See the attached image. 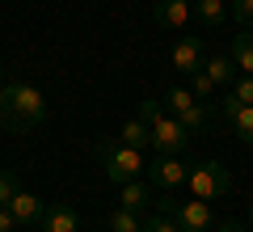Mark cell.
Returning <instances> with one entry per match:
<instances>
[{"label":"cell","mask_w":253,"mask_h":232,"mask_svg":"<svg viewBox=\"0 0 253 232\" xmlns=\"http://www.w3.org/2000/svg\"><path fill=\"white\" fill-rule=\"evenodd\" d=\"M232 17L236 26H253V0H232Z\"/></svg>","instance_id":"23"},{"label":"cell","mask_w":253,"mask_h":232,"mask_svg":"<svg viewBox=\"0 0 253 232\" xmlns=\"http://www.w3.org/2000/svg\"><path fill=\"white\" fill-rule=\"evenodd\" d=\"M0 232H17V220H13L9 207H0Z\"/></svg>","instance_id":"25"},{"label":"cell","mask_w":253,"mask_h":232,"mask_svg":"<svg viewBox=\"0 0 253 232\" xmlns=\"http://www.w3.org/2000/svg\"><path fill=\"white\" fill-rule=\"evenodd\" d=\"M186 4H194V0H186Z\"/></svg>","instance_id":"29"},{"label":"cell","mask_w":253,"mask_h":232,"mask_svg":"<svg viewBox=\"0 0 253 232\" xmlns=\"http://www.w3.org/2000/svg\"><path fill=\"white\" fill-rule=\"evenodd\" d=\"M123 143H131V148L152 143V135H148V123H144V118H126V123H123Z\"/></svg>","instance_id":"18"},{"label":"cell","mask_w":253,"mask_h":232,"mask_svg":"<svg viewBox=\"0 0 253 232\" xmlns=\"http://www.w3.org/2000/svg\"><path fill=\"white\" fill-rule=\"evenodd\" d=\"M161 211H169L173 220H177L181 232H211V228H215L211 203H203V198H186V203H177V198H165Z\"/></svg>","instance_id":"4"},{"label":"cell","mask_w":253,"mask_h":232,"mask_svg":"<svg viewBox=\"0 0 253 232\" xmlns=\"http://www.w3.org/2000/svg\"><path fill=\"white\" fill-rule=\"evenodd\" d=\"M165 110H169V114L177 118L186 131H199V127L207 123V110H203V101L194 97L190 89H181V85H173V89L165 93Z\"/></svg>","instance_id":"6"},{"label":"cell","mask_w":253,"mask_h":232,"mask_svg":"<svg viewBox=\"0 0 253 232\" xmlns=\"http://www.w3.org/2000/svg\"><path fill=\"white\" fill-rule=\"evenodd\" d=\"M203 59H207V55H203V43L194 34H181L177 43H173V68H177L181 76H194V72L203 68Z\"/></svg>","instance_id":"9"},{"label":"cell","mask_w":253,"mask_h":232,"mask_svg":"<svg viewBox=\"0 0 253 232\" xmlns=\"http://www.w3.org/2000/svg\"><path fill=\"white\" fill-rule=\"evenodd\" d=\"M148 135H152V148H156V152H169V156H181L186 143H190V131L169 114V110L156 114L152 123H148Z\"/></svg>","instance_id":"5"},{"label":"cell","mask_w":253,"mask_h":232,"mask_svg":"<svg viewBox=\"0 0 253 232\" xmlns=\"http://www.w3.org/2000/svg\"><path fill=\"white\" fill-rule=\"evenodd\" d=\"M152 203V186H148L144 178H131L118 186V207H126V211H144V207Z\"/></svg>","instance_id":"11"},{"label":"cell","mask_w":253,"mask_h":232,"mask_svg":"<svg viewBox=\"0 0 253 232\" xmlns=\"http://www.w3.org/2000/svg\"><path fill=\"white\" fill-rule=\"evenodd\" d=\"M190 17H194V4H186V0H156L152 4V21L161 30H186Z\"/></svg>","instance_id":"8"},{"label":"cell","mask_w":253,"mask_h":232,"mask_svg":"<svg viewBox=\"0 0 253 232\" xmlns=\"http://www.w3.org/2000/svg\"><path fill=\"white\" fill-rule=\"evenodd\" d=\"M194 17L207 30H219L228 21V0H194Z\"/></svg>","instance_id":"14"},{"label":"cell","mask_w":253,"mask_h":232,"mask_svg":"<svg viewBox=\"0 0 253 232\" xmlns=\"http://www.w3.org/2000/svg\"><path fill=\"white\" fill-rule=\"evenodd\" d=\"M17 173H13V169H0V207H9V198L13 194H17Z\"/></svg>","instance_id":"22"},{"label":"cell","mask_w":253,"mask_h":232,"mask_svg":"<svg viewBox=\"0 0 253 232\" xmlns=\"http://www.w3.org/2000/svg\"><path fill=\"white\" fill-rule=\"evenodd\" d=\"M228 55H232V63H236L241 76H253V34H249V30H241V34L232 38Z\"/></svg>","instance_id":"13"},{"label":"cell","mask_w":253,"mask_h":232,"mask_svg":"<svg viewBox=\"0 0 253 232\" xmlns=\"http://www.w3.org/2000/svg\"><path fill=\"white\" fill-rule=\"evenodd\" d=\"M203 72H207L215 85H228L232 72H236V63H232V55H211V59H203Z\"/></svg>","instance_id":"15"},{"label":"cell","mask_w":253,"mask_h":232,"mask_svg":"<svg viewBox=\"0 0 253 232\" xmlns=\"http://www.w3.org/2000/svg\"><path fill=\"white\" fill-rule=\"evenodd\" d=\"M4 97H9V85H4V81H0V106H4Z\"/></svg>","instance_id":"27"},{"label":"cell","mask_w":253,"mask_h":232,"mask_svg":"<svg viewBox=\"0 0 253 232\" xmlns=\"http://www.w3.org/2000/svg\"><path fill=\"white\" fill-rule=\"evenodd\" d=\"M38 228L42 232H81V215L68 203H46L42 215H38Z\"/></svg>","instance_id":"10"},{"label":"cell","mask_w":253,"mask_h":232,"mask_svg":"<svg viewBox=\"0 0 253 232\" xmlns=\"http://www.w3.org/2000/svg\"><path fill=\"white\" fill-rule=\"evenodd\" d=\"M144 232H181V228H177V220L169 211H156L152 220H144Z\"/></svg>","instance_id":"20"},{"label":"cell","mask_w":253,"mask_h":232,"mask_svg":"<svg viewBox=\"0 0 253 232\" xmlns=\"http://www.w3.org/2000/svg\"><path fill=\"white\" fill-rule=\"evenodd\" d=\"M186 186H190L194 198L215 203V198H224L228 190H232V173H228L224 161H203V165H194V169L186 173Z\"/></svg>","instance_id":"2"},{"label":"cell","mask_w":253,"mask_h":232,"mask_svg":"<svg viewBox=\"0 0 253 232\" xmlns=\"http://www.w3.org/2000/svg\"><path fill=\"white\" fill-rule=\"evenodd\" d=\"M46 118V97L38 85L30 81H13L9 85V97L0 106V127H9V131H26V127H38Z\"/></svg>","instance_id":"1"},{"label":"cell","mask_w":253,"mask_h":232,"mask_svg":"<svg viewBox=\"0 0 253 232\" xmlns=\"http://www.w3.org/2000/svg\"><path fill=\"white\" fill-rule=\"evenodd\" d=\"M110 232H144V220H139V211L118 207V211H110Z\"/></svg>","instance_id":"16"},{"label":"cell","mask_w":253,"mask_h":232,"mask_svg":"<svg viewBox=\"0 0 253 232\" xmlns=\"http://www.w3.org/2000/svg\"><path fill=\"white\" fill-rule=\"evenodd\" d=\"M228 93H232L241 106H253V76H241V81H232V85H228Z\"/></svg>","instance_id":"21"},{"label":"cell","mask_w":253,"mask_h":232,"mask_svg":"<svg viewBox=\"0 0 253 232\" xmlns=\"http://www.w3.org/2000/svg\"><path fill=\"white\" fill-rule=\"evenodd\" d=\"M215 232H245V224H236V220H224V224H215Z\"/></svg>","instance_id":"26"},{"label":"cell","mask_w":253,"mask_h":232,"mask_svg":"<svg viewBox=\"0 0 253 232\" xmlns=\"http://www.w3.org/2000/svg\"><path fill=\"white\" fill-rule=\"evenodd\" d=\"M228 123H232L236 139H241V143H249V148H253V106H241V110H236L232 118H228Z\"/></svg>","instance_id":"17"},{"label":"cell","mask_w":253,"mask_h":232,"mask_svg":"<svg viewBox=\"0 0 253 232\" xmlns=\"http://www.w3.org/2000/svg\"><path fill=\"white\" fill-rule=\"evenodd\" d=\"M101 169H106V178L114 182V186H123V182H131V178H144V169H148V161H144V152L139 148H131V143H106L101 148Z\"/></svg>","instance_id":"3"},{"label":"cell","mask_w":253,"mask_h":232,"mask_svg":"<svg viewBox=\"0 0 253 232\" xmlns=\"http://www.w3.org/2000/svg\"><path fill=\"white\" fill-rule=\"evenodd\" d=\"M190 85H194V89H190V93H194V97H199V101H207V97H215V89H219V85L215 81H211V76H207V72H194V76H190Z\"/></svg>","instance_id":"19"},{"label":"cell","mask_w":253,"mask_h":232,"mask_svg":"<svg viewBox=\"0 0 253 232\" xmlns=\"http://www.w3.org/2000/svg\"><path fill=\"white\" fill-rule=\"evenodd\" d=\"M249 224H253V203H249Z\"/></svg>","instance_id":"28"},{"label":"cell","mask_w":253,"mask_h":232,"mask_svg":"<svg viewBox=\"0 0 253 232\" xmlns=\"http://www.w3.org/2000/svg\"><path fill=\"white\" fill-rule=\"evenodd\" d=\"M42 198L38 194H30V190H17V194L9 198V211H13V220L17 224H38V215H42Z\"/></svg>","instance_id":"12"},{"label":"cell","mask_w":253,"mask_h":232,"mask_svg":"<svg viewBox=\"0 0 253 232\" xmlns=\"http://www.w3.org/2000/svg\"><path fill=\"white\" fill-rule=\"evenodd\" d=\"M156 114H165V101H156V97H139V118H144V123H152Z\"/></svg>","instance_id":"24"},{"label":"cell","mask_w":253,"mask_h":232,"mask_svg":"<svg viewBox=\"0 0 253 232\" xmlns=\"http://www.w3.org/2000/svg\"><path fill=\"white\" fill-rule=\"evenodd\" d=\"M148 186H156V190H173V186H186V173H190V165H181L177 156H169V152H156L152 161H148Z\"/></svg>","instance_id":"7"}]
</instances>
